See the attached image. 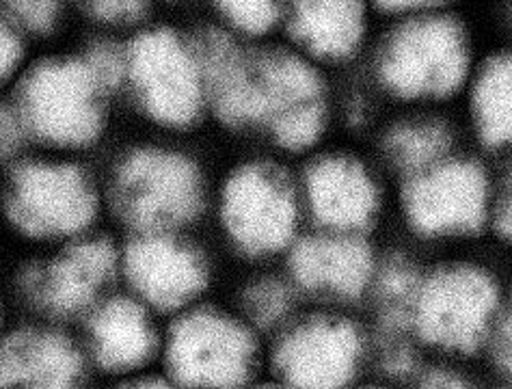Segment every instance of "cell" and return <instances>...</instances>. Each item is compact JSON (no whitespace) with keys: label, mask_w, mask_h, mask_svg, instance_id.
Here are the masks:
<instances>
[{"label":"cell","mask_w":512,"mask_h":389,"mask_svg":"<svg viewBox=\"0 0 512 389\" xmlns=\"http://www.w3.org/2000/svg\"><path fill=\"white\" fill-rule=\"evenodd\" d=\"M104 178L87 156L31 150L0 165V247L39 251L98 234Z\"/></svg>","instance_id":"6da1fadb"},{"label":"cell","mask_w":512,"mask_h":389,"mask_svg":"<svg viewBox=\"0 0 512 389\" xmlns=\"http://www.w3.org/2000/svg\"><path fill=\"white\" fill-rule=\"evenodd\" d=\"M113 96L83 55L44 59L22 70L7 102L20 119L29 147L89 156L109 130Z\"/></svg>","instance_id":"7a4b0ae2"},{"label":"cell","mask_w":512,"mask_h":389,"mask_svg":"<svg viewBox=\"0 0 512 389\" xmlns=\"http://www.w3.org/2000/svg\"><path fill=\"white\" fill-rule=\"evenodd\" d=\"M9 279L18 318L74 327L119 286L117 240L98 232L57 247L9 253Z\"/></svg>","instance_id":"3957f363"},{"label":"cell","mask_w":512,"mask_h":389,"mask_svg":"<svg viewBox=\"0 0 512 389\" xmlns=\"http://www.w3.org/2000/svg\"><path fill=\"white\" fill-rule=\"evenodd\" d=\"M106 210L126 232H173L193 221L204 184L188 156L156 143L117 152L102 173Z\"/></svg>","instance_id":"277c9868"},{"label":"cell","mask_w":512,"mask_h":389,"mask_svg":"<svg viewBox=\"0 0 512 389\" xmlns=\"http://www.w3.org/2000/svg\"><path fill=\"white\" fill-rule=\"evenodd\" d=\"M124 83L154 124L184 128L201 109V76L191 46L167 29L139 33L124 50Z\"/></svg>","instance_id":"5b68a950"},{"label":"cell","mask_w":512,"mask_h":389,"mask_svg":"<svg viewBox=\"0 0 512 389\" xmlns=\"http://www.w3.org/2000/svg\"><path fill=\"white\" fill-rule=\"evenodd\" d=\"M467 61L465 33L456 20H413L385 46L381 78L402 98H443L461 87Z\"/></svg>","instance_id":"8992f818"},{"label":"cell","mask_w":512,"mask_h":389,"mask_svg":"<svg viewBox=\"0 0 512 389\" xmlns=\"http://www.w3.org/2000/svg\"><path fill=\"white\" fill-rule=\"evenodd\" d=\"M253 357L249 331L217 312L182 316L165 342L171 377L188 389H236L247 381Z\"/></svg>","instance_id":"52a82bcc"},{"label":"cell","mask_w":512,"mask_h":389,"mask_svg":"<svg viewBox=\"0 0 512 389\" xmlns=\"http://www.w3.org/2000/svg\"><path fill=\"white\" fill-rule=\"evenodd\" d=\"M119 286L152 312L180 310L204 290V258L173 232H128L117 243Z\"/></svg>","instance_id":"ba28073f"},{"label":"cell","mask_w":512,"mask_h":389,"mask_svg":"<svg viewBox=\"0 0 512 389\" xmlns=\"http://www.w3.org/2000/svg\"><path fill=\"white\" fill-rule=\"evenodd\" d=\"M89 372L115 383L147 372L160 351L154 312L126 290H113L72 327Z\"/></svg>","instance_id":"9c48e42d"},{"label":"cell","mask_w":512,"mask_h":389,"mask_svg":"<svg viewBox=\"0 0 512 389\" xmlns=\"http://www.w3.org/2000/svg\"><path fill=\"white\" fill-rule=\"evenodd\" d=\"M497 310L493 279L474 266H450L417 290V325L430 344L471 351L489 331Z\"/></svg>","instance_id":"30bf717a"},{"label":"cell","mask_w":512,"mask_h":389,"mask_svg":"<svg viewBox=\"0 0 512 389\" xmlns=\"http://www.w3.org/2000/svg\"><path fill=\"white\" fill-rule=\"evenodd\" d=\"M87 377L72 327L16 318L0 333V389H87Z\"/></svg>","instance_id":"8fae6325"},{"label":"cell","mask_w":512,"mask_h":389,"mask_svg":"<svg viewBox=\"0 0 512 389\" xmlns=\"http://www.w3.org/2000/svg\"><path fill=\"white\" fill-rule=\"evenodd\" d=\"M229 236L249 253H273L288 245L296 225L290 186L266 165H245L232 173L221 197Z\"/></svg>","instance_id":"7c38bea8"},{"label":"cell","mask_w":512,"mask_h":389,"mask_svg":"<svg viewBox=\"0 0 512 389\" xmlns=\"http://www.w3.org/2000/svg\"><path fill=\"white\" fill-rule=\"evenodd\" d=\"M407 217L430 236L476 232L487 219L489 180L469 160H450L426 169L404 195Z\"/></svg>","instance_id":"4fadbf2b"},{"label":"cell","mask_w":512,"mask_h":389,"mask_svg":"<svg viewBox=\"0 0 512 389\" xmlns=\"http://www.w3.org/2000/svg\"><path fill=\"white\" fill-rule=\"evenodd\" d=\"M361 361L357 329L338 318H314L281 342L277 368L296 389H342Z\"/></svg>","instance_id":"5bb4252c"},{"label":"cell","mask_w":512,"mask_h":389,"mask_svg":"<svg viewBox=\"0 0 512 389\" xmlns=\"http://www.w3.org/2000/svg\"><path fill=\"white\" fill-rule=\"evenodd\" d=\"M191 52L210 93L214 111L227 124L242 126L262 122V98L255 59L247 57L232 39L219 31H208L195 39Z\"/></svg>","instance_id":"9a60e30c"},{"label":"cell","mask_w":512,"mask_h":389,"mask_svg":"<svg viewBox=\"0 0 512 389\" xmlns=\"http://www.w3.org/2000/svg\"><path fill=\"white\" fill-rule=\"evenodd\" d=\"M307 199L316 219L335 230L370 223L379 195L366 167L346 156H327L307 171Z\"/></svg>","instance_id":"2e32d148"},{"label":"cell","mask_w":512,"mask_h":389,"mask_svg":"<svg viewBox=\"0 0 512 389\" xmlns=\"http://www.w3.org/2000/svg\"><path fill=\"white\" fill-rule=\"evenodd\" d=\"M372 251L346 236L307 238L292 253V273L301 286L338 297H357L372 277Z\"/></svg>","instance_id":"e0dca14e"},{"label":"cell","mask_w":512,"mask_h":389,"mask_svg":"<svg viewBox=\"0 0 512 389\" xmlns=\"http://www.w3.org/2000/svg\"><path fill=\"white\" fill-rule=\"evenodd\" d=\"M290 31L312 55L350 57L363 35V5L361 0H294Z\"/></svg>","instance_id":"ac0fdd59"},{"label":"cell","mask_w":512,"mask_h":389,"mask_svg":"<svg viewBox=\"0 0 512 389\" xmlns=\"http://www.w3.org/2000/svg\"><path fill=\"white\" fill-rule=\"evenodd\" d=\"M262 98V122H275L281 115L320 104V78L316 72L288 52H266L255 57Z\"/></svg>","instance_id":"d6986e66"},{"label":"cell","mask_w":512,"mask_h":389,"mask_svg":"<svg viewBox=\"0 0 512 389\" xmlns=\"http://www.w3.org/2000/svg\"><path fill=\"white\" fill-rule=\"evenodd\" d=\"M510 83L508 57H495L476 85V126L487 145H504L510 139Z\"/></svg>","instance_id":"ffe728a7"},{"label":"cell","mask_w":512,"mask_h":389,"mask_svg":"<svg viewBox=\"0 0 512 389\" xmlns=\"http://www.w3.org/2000/svg\"><path fill=\"white\" fill-rule=\"evenodd\" d=\"M452 137L437 122H411L389 132L387 154L400 169L426 171L446 156Z\"/></svg>","instance_id":"44dd1931"},{"label":"cell","mask_w":512,"mask_h":389,"mask_svg":"<svg viewBox=\"0 0 512 389\" xmlns=\"http://www.w3.org/2000/svg\"><path fill=\"white\" fill-rule=\"evenodd\" d=\"M275 139L286 150H305L318 141L322 128H325V113L322 104L305 106V109L281 115L271 124Z\"/></svg>","instance_id":"7402d4cb"},{"label":"cell","mask_w":512,"mask_h":389,"mask_svg":"<svg viewBox=\"0 0 512 389\" xmlns=\"http://www.w3.org/2000/svg\"><path fill=\"white\" fill-rule=\"evenodd\" d=\"M63 0H0V11L22 33L46 35L61 18Z\"/></svg>","instance_id":"603a6c76"},{"label":"cell","mask_w":512,"mask_h":389,"mask_svg":"<svg viewBox=\"0 0 512 389\" xmlns=\"http://www.w3.org/2000/svg\"><path fill=\"white\" fill-rule=\"evenodd\" d=\"M290 307V294L275 279H264L251 286L245 294V310L255 323L268 327L279 323Z\"/></svg>","instance_id":"cb8c5ba5"},{"label":"cell","mask_w":512,"mask_h":389,"mask_svg":"<svg viewBox=\"0 0 512 389\" xmlns=\"http://www.w3.org/2000/svg\"><path fill=\"white\" fill-rule=\"evenodd\" d=\"M225 16L247 33H266L279 18V0H219Z\"/></svg>","instance_id":"d4e9b609"},{"label":"cell","mask_w":512,"mask_h":389,"mask_svg":"<svg viewBox=\"0 0 512 389\" xmlns=\"http://www.w3.org/2000/svg\"><path fill=\"white\" fill-rule=\"evenodd\" d=\"M91 20L109 26H130L147 11V0H76Z\"/></svg>","instance_id":"484cf974"},{"label":"cell","mask_w":512,"mask_h":389,"mask_svg":"<svg viewBox=\"0 0 512 389\" xmlns=\"http://www.w3.org/2000/svg\"><path fill=\"white\" fill-rule=\"evenodd\" d=\"M24 61V33L0 11V89L18 80Z\"/></svg>","instance_id":"4316f807"},{"label":"cell","mask_w":512,"mask_h":389,"mask_svg":"<svg viewBox=\"0 0 512 389\" xmlns=\"http://www.w3.org/2000/svg\"><path fill=\"white\" fill-rule=\"evenodd\" d=\"M381 297L385 301V305L392 312H400L404 314L407 305L411 303V299L417 297V286H415V277L409 271V266H404L400 262L392 264L385 271L383 279H381Z\"/></svg>","instance_id":"83f0119b"},{"label":"cell","mask_w":512,"mask_h":389,"mask_svg":"<svg viewBox=\"0 0 512 389\" xmlns=\"http://www.w3.org/2000/svg\"><path fill=\"white\" fill-rule=\"evenodd\" d=\"M16 318L18 312L16 303H13L9 279V253L0 247V333H3Z\"/></svg>","instance_id":"f1b7e54d"},{"label":"cell","mask_w":512,"mask_h":389,"mask_svg":"<svg viewBox=\"0 0 512 389\" xmlns=\"http://www.w3.org/2000/svg\"><path fill=\"white\" fill-rule=\"evenodd\" d=\"M111 389H178V387H175V383H169L165 379H158V377H152V374L143 372V374H137V377L115 383Z\"/></svg>","instance_id":"f546056e"},{"label":"cell","mask_w":512,"mask_h":389,"mask_svg":"<svg viewBox=\"0 0 512 389\" xmlns=\"http://www.w3.org/2000/svg\"><path fill=\"white\" fill-rule=\"evenodd\" d=\"M424 389H471V387L452 372H433L424 381Z\"/></svg>","instance_id":"4dcf8cb0"},{"label":"cell","mask_w":512,"mask_h":389,"mask_svg":"<svg viewBox=\"0 0 512 389\" xmlns=\"http://www.w3.org/2000/svg\"><path fill=\"white\" fill-rule=\"evenodd\" d=\"M383 9L389 11H398V9H411V7H420V5H430L437 3V0H376Z\"/></svg>","instance_id":"1f68e13d"}]
</instances>
